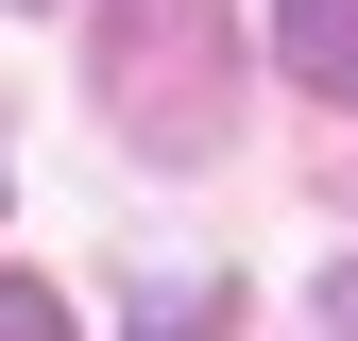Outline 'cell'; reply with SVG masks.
Instances as JSON below:
<instances>
[{
    "instance_id": "cell-1",
    "label": "cell",
    "mask_w": 358,
    "mask_h": 341,
    "mask_svg": "<svg viewBox=\"0 0 358 341\" xmlns=\"http://www.w3.org/2000/svg\"><path fill=\"white\" fill-rule=\"evenodd\" d=\"M103 103L154 154H222V0H103Z\"/></svg>"
},
{
    "instance_id": "cell-2",
    "label": "cell",
    "mask_w": 358,
    "mask_h": 341,
    "mask_svg": "<svg viewBox=\"0 0 358 341\" xmlns=\"http://www.w3.org/2000/svg\"><path fill=\"white\" fill-rule=\"evenodd\" d=\"M273 34L307 68V103H358V0H273Z\"/></svg>"
},
{
    "instance_id": "cell-3",
    "label": "cell",
    "mask_w": 358,
    "mask_h": 341,
    "mask_svg": "<svg viewBox=\"0 0 358 341\" xmlns=\"http://www.w3.org/2000/svg\"><path fill=\"white\" fill-rule=\"evenodd\" d=\"M0 341H85V324H69V290H34V273H0Z\"/></svg>"
},
{
    "instance_id": "cell-4",
    "label": "cell",
    "mask_w": 358,
    "mask_h": 341,
    "mask_svg": "<svg viewBox=\"0 0 358 341\" xmlns=\"http://www.w3.org/2000/svg\"><path fill=\"white\" fill-rule=\"evenodd\" d=\"M324 341H358V256H341V273H324Z\"/></svg>"
}]
</instances>
